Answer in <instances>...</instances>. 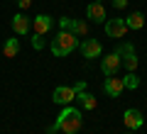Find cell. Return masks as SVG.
<instances>
[{"label":"cell","instance_id":"16","mask_svg":"<svg viewBox=\"0 0 147 134\" xmlns=\"http://www.w3.org/2000/svg\"><path fill=\"white\" fill-rule=\"evenodd\" d=\"M123 85H125L127 90H135V88L140 85V78H137V76H135L132 71H127L125 76H123Z\"/></svg>","mask_w":147,"mask_h":134},{"label":"cell","instance_id":"23","mask_svg":"<svg viewBox=\"0 0 147 134\" xmlns=\"http://www.w3.org/2000/svg\"><path fill=\"white\" fill-rule=\"evenodd\" d=\"M125 134H135V132H132V129H130V132H125Z\"/></svg>","mask_w":147,"mask_h":134},{"label":"cell","instance_id":"6","mask_svg":"<svg viewBox=\"0 0 147 134\" xmlns=\"http://www.w3.org/2000/svg\"><path fill=\"white\" fill-rule=\"evenodd\" d=\"M127 32L125 17H113V20H105V34L113 37V39H123Z\"/></svg>","mask_w":147,"mask_h":134},{"label":"cell","instance_id":"11","mask_svg":"<svg viewBox=\"0 0 147 134\" xmlns=\"http://www.w3.org/2000/svg\"><path fill=\"white\" fill-rule=\"evenodd\" d=\"M86 17H88L91 22H96V25H98V22H105V20H108V17H105V7L100 5L98 0H93V3L86 7Z\"/></svg>","mask_w":147,"mask_h":134},{"label":"cell","instance_id":"1","mask_svg":"<svg viewBox=\"0 0 147 134\" xmlns=\"http://www.w3.org/2000/svg\"><path fill=\"white\" fill-rule=\"evenodd\" d=\"M84 127V115H81V110H76L74 105H64V110L59 112L57 122L49 124L47 132L54 134V132H64V134H76L79 129Z\"/></svg>","mask_w":147,"mask_h":134},{"label":"cell","instance_id":"18","mask_svg":"<svg viewBox=\"0 0 147 134\" xmlns=\"http://www.w3.org/2000/svg\"><path fill=\"white\" fill-rule=\"evenodd\" d=\"M30 44H32V49H44V34H32V39H30Z\"/></svg>","mask_w":147,"mask_h":134},{"label":"cell","instance_id":"9","mask_svg":"<svg viewBox=\"0 0 147 134\" xmlns=\"http://www.w3.org/2000/svg\"><path fill=\"white\" fill-rule=\"evenodd\" d=\"M123 122H125V127L127 129H140L142 124H145V119H142V112L140 110H135V107H130V110H125V115H123Z\"/></svg>","mask_w":147,"mask_h":134},{"label":"cell","instance_id":"10","mask_svg":"<svg viewBox=\"0 0 147 134\" xmlns=\"http://www.w3.org/2000/svg\"><path fill=\"white\" fill-rule=\"evenodd\" d=\"M10 25H12V32H15V34H20V37H25V34H30V27H32V20L27 15H15L10 20Z\"/></svg>","mask_w":147,"mask_h":134},{"label":"cell","instance_id":"8","mask_svg":"<svg viewBox=\"0 0 147 134\" xmlns=\"http://www.w3.org/2000/svg\"><path fill=\"white\" fill-rule=\"evenodd\" d=\"M81 54H84V59H98L100 54H103V47H100L98 39H84L79 44Z\"/></svg>","mask_w":147,"mask_h":134},{"label":"cell","instance_id":"21","mask_svg":"<svg viewBox=\"0 0 147 134\" xmlns=\"http://www.w3.org/2000/svg\"><path fill=\"white\" fill-rule=\"evenodd\" d=\"M17 5H20V10H27L32 5V0H17Z\"/></svg>","mask_w":147,"mask_h":134},{"label":"cell","instance_id":"14","mask_svg":"<svg viewBox=\"0 0 147 134\" xmlns=\"http://www.w3.org/2000/svg\"><path fill=\"white\" fill-rule=\"evenodd\" d=\"M76 100H79V105L84 110H93L96 107V98L88 93V90H79V93H76Z\"/></svg>","mask_w":147,"mask_h":134},{"label":"cell","instance_id":"4","mask_svg":"<svg viewBox=\"0 0 147 134\" xmlns=\"http://www.w3.org/2000/svg\"><path fill=\"white\" fill-rule=\"evenodd\" d=\"M120 66H123V61H120V54L118 51H113V54L100 59V71H103V76H118Z\"/></svg>","mask_w":147,"mask_h":134},{"label":"cell","instance_id":"7","mask_svg":"<svg viewBox=\"0 0 147 134\" xmlns=\"http://www.w3.org/2000/svg\"><path fill=\"white\" fill-rule=\"evenodd\" d=\"M123 90H125L123 78H118V76H105V81H103V93H105V95H110V98H120Z\"/></svg>","mask_w":147,"mask_h":134},{"label":"cell","instance_id":"17","mask_svg":"<svg viewBox=\"0 0 147 134\" xmlns=\"http://www.w3.org/2000/svg\"><path fill=\"white\" fill-rule=\"evenodd\" d=\"M74 34L79 37V39L86 37V34H88V22H86V20H74Z\"/></svg>","mask_w":147,"mask_h":134},{"label":"cell","instance_id":"12","mask_svg":"<svg viewBox=\"0 0 147 134\" xmlns=\"http://www.w3.org/2000/svg\"><path fill=\"white\" fill-rule=\"evenodd\" d=\"M32 25H34V34H47L52 29V17L49 15H37L32 20Z\"/></svg>","mask_w":147,"mask_h":134},{"label":"cell","instance_id":"19","mask_svg":"<svg viewBox=\"0 0 147 134\" xmlns=\"http://www.w3.org/2000/svg\"><path fill=\"white\" fill-rule=\"evenodd\" d=\"M59 29L71 32V34H74V20H71V17H61V20H59Z\"/></svg>","mask_w":147,"mask_h":134},{"label":"cell","instance_id":"3","mask_svg":"<svg viewBox=\"0 0 147 134\" xmlns=\"http://www.w3.org/2000/svg\"><path fill=\"white\" fill-rule=\"evenodd\" d=\"M118 54H120L123 68H125V71H132V73H135V68H137V54H135V47H132L130 41H123L120 49H118Z\"/></svg>","mask_w":147,"mask_h":134},{"label":"cell","instance_id":"20","mask_svg":"<svg viewBox=\"0 0 147 134\" xmlns=\"http://www.w3.org/2000/svg\"><path fill=\"white\" fill-rule=\"evenodd\" d=\"M113 7H118V10H123V7H127V0H113Z\"/></svg>","mask_w":147,"mask_h":134},{"label":"cell","instance_id":"15","mask_svg":"<svg viewBox=\"0 0 147 134\" xmlns=\"http://www.w3.org/2000/svg\"><path fill=\"white\" fill-rule=\"evenodd\" d=\"M3 54H5L7 59H15L17 54H20V39H15V37H12V39H7L5 47H3Z\"/></svg>","mask_w":147,"mask_h":134},{"label":"cell","instance_id":"13","mask_svg":"<svg viewBox=\"0 0 147 134\" xmlns=\"http://www.w3.org/2000/svg\"><path fill=\"white\" fill-rule=\"evenodd\" d=\"M125 25H127V29H142L145 27V15L142 12H130L125 17Z\"/></svg>","mask_w":147,"mask_h":134},{"label":"cell","instance_id":"5","mask_svg":"<svg viewBox=\"0 0 147 134\" xmlns=\"http://www.w3.org/2000/svg\"><path fill=\"white\" fill-rule=\"evenodd\" d=\"M52 100L57 105H71L74 100H76V88L71 85H57L52 93Z\"/></svg>","mask_w":147,"mask_h":134},{"label":"cell","instance_id":"2","mask_svg":"<svg viewBox=\"0 0 147 134\" xmlns=\"http://www.w3.org/2000/svg\"><path fill=\"white\" fill-rule=\"evenodd\" d=\"M79 37L71 34V32H64L59 29L57 34H54V39L49 41V49H52L54 56H69V54H74V49H79Z\"/></svg>","mask_w":147,"mask_h":134},{"label":"cell","instance_id":"22","mask_svg":"<svg viewBox=\"0 0 147 134\" xmlns=\"http://www.w3.org/2000/svg\"><path fill=\"white\" fill-rule=\"evenodd\" d=\"M74 88H76V93H79V90H86V83H84V81H79Z\"/></svg>","mask_w":147,"mask_h":134}]
</instances>
